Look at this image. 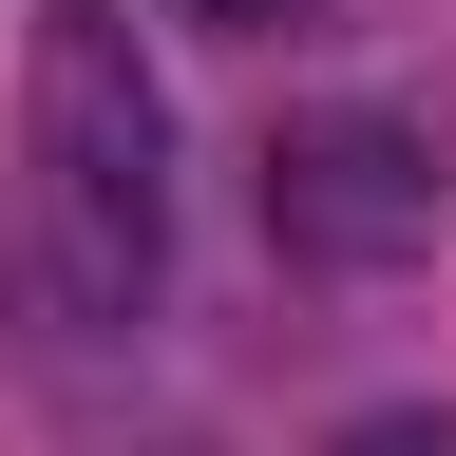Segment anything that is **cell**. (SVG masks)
<instances>
[{
	"instance_id": "277c9868",
	"label": "cell",
	"mask_w": 456,
	"mask_h": 456,
	"mask_svg": "<svg viewBox=\"0 0 456 456\" xmlns=\"http://www.w3.org/2000/svg\"><path fill=\"white\" fill-rule=\"evenodd\" d=\"M191 20H266V0H191Z\"/></svg>"
},
{
	"instance_id": "3957f363",
	"label": "cell",
	"mask_w": 456,
	"mask_h": 456,
	"mask_svg": "<svg viewBox=\"0 0 456 456\" xmlns=\"http://www.w3.org/2000/svg\"><path fill=\"white\" fill-rule=\"evenodd\" d=\"M342 456H456V419L437 399H380V419H342Z\"/></svg>"
},
{
	"instance_id": "6da1fadb",
	"label": "cell",
	"mask_w": 456,
	"mask_h": 456,
	"mask_svg": "<svg viewBox=\"0 0 456 456\" xmlns=\"http://www.w3.org/2000/svg\"><path fill=\"white\" fill-rule=\"evenodd\" d=\"M20 152H38V248L77 323H134L171 266V95L134 57V0H38L20 38Z\"/></svg>"
},
{
	"instance_id": "7a4b0ae2",
	"label": "cell",
	"mask_w": 456,
	"mask_h": 456,
	"mask_svg": "<svg viewBox=\"0 0 456 456\" xmlns=\"http://www.w3.org/2000/svg\"><path fill=\"white\" fill-rule=\"evenodd\" d=\"M437 191L456 171H437L419 114H305V134L266 152V228L305 266H419L437 248Z\"/></svg>"
}]
</instances>
